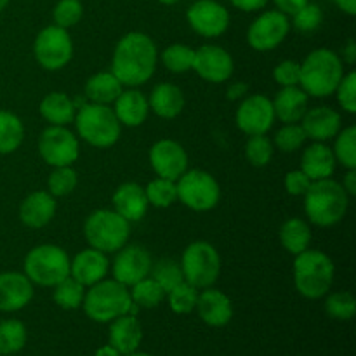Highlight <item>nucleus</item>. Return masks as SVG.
I'll list each match as a JSON object with an SVG mask.
<instances>
[{"label":"nucleus","mask_w":356,"mask_h":356,"mask_svg":"<svg viewBox=\"0 0 356 356\" xmlns=\"http://www.w3.org/2000/svg\"><path fill=\"white\" fill-rule=\"evenodd\" d=\"M159 63V49L143 31H129L115 45L111 73L124 87H139L153 76Z\"/></svg>","instance_id":"nucleus-1"},{"label":"nucleus","mask_w":356,"mask_h":356,"mask_svg":"<svg viewBox=\"0 0 356 356\" xmlns=\"http://www.w3.org/2000/svg\"><path fill=\"white\" fill-rule=\"evenodd\" d=\"M87 318L97 323H110L122 315H138V306L132 302L129 287L117 280H104L86 289L82 302Z\"/></svg>","instance_id":"nucleus-2"},{"label":"nucleus","mask_w":356,"mask_h":356,"mask_svg":"<svg viewBox=\"0 0 356 356\" xmlns=\"http://www.w3.org/2000/svg\"><path fill=\"white\" fill-rule=\"evenodd\" d=\"M344 76V63L332 49L320 47L301 63L299 87L312 97H329Z\"/></svg>","instance_id":"nucleus-3"},{"label":"nucleus","mask_w":356,"mask_h":356,"mask_svg":"<svg viewBox=\"0 0 356 356\" xmlns=\"http://www.w3.org/2000/svg\"><path fill=\"white\" fill-rule=\"evenodd\" d=\"M350 207V195L332 177L313 181L305 193L306 218L318 228H330L341 222Z\"/></svg>","instance_id":"nucleus-4"},{"label":"nucleus","mask_w":356,"mask_h":356,"mask_svg":"<svg viewBox=\"0 0 356 356\" xmlns=\"http://www.w3.org/2000/svg\"><path fill=\"white\" fill-rule=\"evenodd\" d=\"M294 287L302 298L322 299L329 294L336 277L334 261L325 252L308 249L294 256Z\"/></svg>","instance_id":"nucleus-5"},{"label":"nucleus","mask_w":356,"mask_h":356,"mask_svg":"<svg viewBox=\"0 0 356 356\" xmlns=\"http://www.w3.org/2000/svg\"><path fill=\"white\" fill-rule=\"evenodd\" d=\"M73 124L82 141L99 149L115 146L122 136L120 122L115 117L113 108L108 104H96L87 101L76 110Z\"/></svg>","instance_id":"nucleus-6"},{"label":"nucleus","mask_w":356,"mask_h":356,"mask_svg":"<svg viewBox=\"0 0 356 356\" xmlns=\"http://www.w3.org/2000/svg\"><path fill=\"white\" fill-rule=\"evenodd\" d=\"M83 235L89 247L104 254H115L129 242L131 222L113 209H99L86 219Z\"/></svg>","instance_id":"nucleus-7"},{"label":"nucleus","mask_w":356,"mask_h":356,"mask_svg":"<svg viewBox=\"0 0 356 356\" xmlns=\"http://www.w3.org/2000/svg\"><path fill=\"white\" fill-rule=\"evenodd\" d=\"M23 273L38 287H54L70 277V256L63 247L54 243H42L26 254Z\"/></svg>","instance_id":"nucleus-8"},{"label":"nucleus","mask_w":356,"mask_h":356,"mask_svg":"<svg viewBox=\"0 0 356 356\" xmlns=\"http://www.w3.org/2000/svg\"><path fill=\"white\" fill-rule=\"evenodd\" d=\"M184 282L200 289L212 287L221 275V256L212 243L197 240L184 249L181 256Z\"/></svg>","instance_id":"nucleus-9"},{"label":"nucleus","mask_w":356,"mask_h":356,"mask_svg":"<svg viewBox=\"0 0 356 356\" xmlns=\"http://www.w3.org/2000/svg\"><path fill=\"white\" fill-rule=\"evenodd\" d=\"M177 200L190 211L209 212L221 200V186L212 174L200 169H188L176 181Z\"/></svg>","instance_id":"nucleus-10"},{"label":"nucleus","mask_w":356,"mask_h":356,"mask_svg":"<svg viewBox=\"0 0 356 356\" xmlns=\"http://www.w3.org/2000/svg\"><path fill=\"white\" fill-rule=\"evenodd\" d=\"M33 56L47 72L63 70L73 58V40L68 30L49 24L38 31L33 42Z\"/></svg>","instance_id":"nucleus-11"},{"label":"nucleus","mask_w":356,"mask_h":356,"mask_svg":"<svg viewBox=\"0 0 356 356\" xmlns=\"http://www.w3.org/2000/svg\"><path fill=\"white\" fill-rule=\"evenodd\" d=\"M38 153L51 167L73 165L79 160V138L66 125H49L38 138Z\"/></svg>","instance_id":"nucleus-12"},{"label":"nucleus","mask_w":356,"mask_h":356,"mask_svg":"<svg viewBox=\"0 0 356 356\" xmlns=\"http://www.w3.org/2000/svg\"><path fill=\"white\" fill-rule=\"evenodd\" d=\"M291 28L287 14L280 13L278 9L266 10L250 23L247 30V42L257 52L273 51L278 45L284 44Z\"/></svg>","instance_id":"nucleus-13"},{"label":"nucleus","mask_w":356,"mask_h":356,"mask_svg":"<svg viewBox=\"0 0 356 356\" xmlns=\"http://www.w3.org/2000/svg\"><path fill=\"white\" fill-rule=\"evenodd\" d=\"M273 101L264 94H250L240 101L235 113L236 127L247 136H263L273 129Z\"/></svg>","instance_id":"nucleus-14"},{"label":"nucleus","mask_w":356,"mask_h":356,"mask_svg":"<svg viewBox=\"0 0 356 356\" xmlns=\"http://www.w3.org/2000/svg\"><path fill=\"white\" fill-rule=\"evenodd\" d=\"M188 24L197 35L216 38L226 33L229 26V10L216 0H197L186 13Z\"/></svg>","instance_id":"nucleus-15"},{"label":"nucleus","mask_w":356,"mask_h":356,"mask_svg":"<svg viewBox=\"0 0 356 356\" xmlns=\"http://www.w3.org/2000/svg\"><path fill=\"white\" fill-rule=\"evenodd\" d=\"M113 264H111V273H113V280L120 282L125 287H132L138 284L143 278L149 277L152 271L153 261L152 254L141 245H134V243H125L120 250H117Z\"/></svg>","instance_id":"nucleus-16"},{"label":"nucleus","mask_w":356,"mask_h":356,"mask_svg":"<svg viewBox=\"0 0 356 356\" xmlns=\"http://www.w3.org/2000/svg\"><path fill=\"white\" fill-rule=\"evenodd\" d=\"M193 70L202 80L209 83H225L235 72L232 54L221 45L207 44L195 51Z\"/></svg>","instance_id":"nucleus-17"},{"label":"nucleus","mask_w":356,"mask_h":356,"mask_svg":"<svg viewBox=\"0 0 356 356\" xmlns=\"http://www.w3.org/2000/svg\"><path fill=\"white\" fill-rule=\"evenodd\" d=\"M149 163L152 169L155 170L156 177L163 179L177 181L188 170V159L186 149L183 145L174 139H160L149 148Z\"/></svg>","instance_id":"nucleus-18"},{"label":"nucleus","mask_w":356,"mask_h":356,"mask_svg":"<svg viewBox=\"0 0 356 356\" xmlns=\"http://www.w3.org/2000/svg\"><path fill=\"white\" fill-rule=\"evenodd\" d=\"M33 284L19 271L0 273V312L14 313L26 308L33 299Z\"/></svg>","instance_id":"nucleus-19"},{"label":"nucleus","mask_w":356,"mask_h":356,"mask_svg":"<svg viewBox=\"0 0 356 356\" xmlns=\"http://www.w3.org/2000/svg\"><path fill=\"white\" fill-rule=\"evenodd\" d=\"M195 309L205 325L216 327V329L228 325L233 318L232 299L219 289H202V292H198Z\"/></svg>","instance_id":"nucleus-20"},{"label":"nucleus","mask_w":356,"mask_h":356,"mask_svg":"<svg viewBox=\"0 0 356 356\" xmlns=\"http://www.w3.org/2000/svg\"><path fill=\"white\" fill-rule=\"evenodd\" d=\"M108 270H110V261L106 254L92 247L80 250L73 259H70V277L75 278L86 289L104 280Z\"/></svg>","instance_id":"nucleus-21"},{"label":"nucleus","mask_w":356,"mask_h":356,"mask_svg":"<svg viewBox=\"0 0 356 356\" xmlns=\"http://www.w3.org/2000/svg\"><path fill=\"white\" fill-rule=\"evenodd\" d=\"M306 132V138L313 139L315 143H327L336 138L343 129L341 115L330 106H316L305 113L302 120L299 122Z\"/></svg>","instance_id":"nucleus-22"},{"label":"nucleus","mask_w":356,"mask_h":356,"mask_svg":"<svg viewBox=\"0 0 356 356\" xmlns=\"http://www.w3.org/2000/svg\"><path fill=\"white\" fill-rule=\"evenodd\" d=\"M113 113L118 118L122 127H139L148 120L149 104L148 97L138 89L129 87L120 92V96L113 101Z\"/></svg>","instance_id":"nucleus-23"},{"label":"nucleus","mask_w":356,"mask_h":356,"mask_svg":"<svg viewBox=\"0 0 356 356\" xmlns=\"http://www.w3.org/2000/svg\"><path fill=\"white\" fill-rule=\"evenodd\" d=\"M56 198L49 191H33L19 204V221L26 228L40 229L54 219Z\"/></svg>","instance_id":"nucleus-24"},{"label":"nucleus","mask_w":356,"mask_h":356,"mask_svg":"<svg viewBox=\"0 0 356 356\" xmlns=\"http://www.w3.org/2000/svg\"><path fill=\"white\" fill-rule=\"evenodd\" d=\"M111 204H113V211L129 222L141 221L149 207L145 188L138 183L120 184L111 197Z\"/></svg>","instance_id":"nucleus-25"},{"label":"nucleus","mask_w":356,"mask_h":356,"mask_svg":"<svg viewBox=\"0 0 356 356\" xmlns=\"http://www.w3.org/2000/svg\"><path fill=\"white\" fill-rule=\"evenodd\" d=\"M148 104L149 111H153L156 117L170 120V118L179 117L181 111L184 110L186 99L181 87H177L176 83L160 82L149 92Z\"/></svg>","instance_id":"nucleus-26"},{"label":"nucleus","mask_w":356,"mask_h":356,"mask_svg":"<svg viewBox=\"0 0 356 356\" xmlns=\"http://www.w3.org/2000/svg\"><path fill=\"white\" fill-rule=\"evenodd\" d=\"M110 343L120 355H129L138 351L143 341V327L136 315H122L110 322Z\"/></svg>","instance_id":"nucleus-27"},{"label":"nucleus","mask_w":356,"mask_h":356,"mask_svg":"<svg viewBox=\"0 0 356 356\" xmlns=\"http://www.w3.org/2000/svg\"><path fill=\"white\" fill-rule=\"evenodd\" d=\"M273 101L275 117L284 124H299L308 111L309 96L299 86L282 87Z\"/></svg>","instance_id":"nucleus-28"},{"label":"nucleus","mask_w":356,"mask_h":356,"mask_svg":"<svg viewBox=\"0 0 356 356\" xmlns=\"http://www.w3.org/2000/svg\"><path fill=\"white\" fill-rule=\"evenodd\" d=\"M337 160L334 152L325 143H315L309 145L301 155V170L312 181L327 179L336 172Z\"/></svg>","instance_id":"nucleus-29"},{"label":"nucleus","mask_w":356,"mask_h":356,"mask_svg":"<svg viewBox=\"0 0 356 356\" xmlns=\"http://www.w3.org/2000/svg\"><path fill=\"white\" fill-rule=\"evenodd\" d=\"M122 90H124V86L111 72L94 73L92 76L87 79L86 87H83V94L89 103L108 104V106L113 104Z\"/></svg>","instance_id":"nucleus-30"},{"label":"nucleus","mask_w":356,"mask_h":356,"mask_svg":"<svg viewBox=\"0 0 356 356\" xmlns=\"http://www.w3.org/2000/svg\"><path fill=\"white\" fill-rule=\"evenodd\" d=\"M38 111L49 125H68L75 120L76 106L68 94L51 92L40 101Z\"/></svg>","instance_id":"nucleus-31"},{"label":"nucleus","mask_w":356,"mask_h":356,"mask_svg":"<svg viewBox=\"0 0 356 356\" xmlns=\"http://www.w3.org/2000/svg\"><path fill=\"white\" fill-rule=\"evenodd\" d=\"M280 243L289 254L298 256V254L305 252L312 245V228L308 222L301 218H291L282 225L280 233Z\"/></svg>","instance_id":"nucleus-32"},{"label":"nucleus","mask_w":356,"mask_h":356,"mask_svg":"<svg viewBox=\"0 0 356 356\" xmlns=\"http://www.w3.org/2000/svg\"><path fill=\"white\" fill-rule=\"evenodd\" d=\"M24 141V125L16 113L0 110V155H10Z\"/></svg>","instance_id":"nucleus-33"},{"label":"nucleus","mask_w":356,"mask_h":356,"mask_svg":"<svg viewBox=\"0 0 356 356\" xmlns=\"http://www.w3.org/2000/svg\"><path fill=\"white\" fill-rule=\"evenodd\" d=\"M28 339L26 327L16 318H7L0 322V355L9 356L24 348Z\"/></svg>","instance_id":"nucleus-34"},{"label":"nucleus","mask_w":356,"mask_h":356,"mask_svg":"<svg viewBox=\"0 0 356 356\" xmlns=\"http://www.w3.org/2000/svg\"><path fill=\"white\" fill-rule=\"evenodd\" d=\"M129 292H131L132 302H134L139 309H153L165 299L163 289L160 287L152 277H146L143 278V280H139L138 284L129 287Z\"/></svg>","instance_id":"nucleus-35"},{"label":"nucleus","mask_w":356,"mask_h":356,"mask_svg":"<svg viewBox=\"0 0 356 356\" xmlns=\"http://www.w3.org/2000/svg\"><path fill=\"white\" fill-rule=\"evenodd\" d=\"M54 292H52V299L56 305L61 309H79L83 302V296H86V287L72 277H66L59 284H56Z\"/></svg>","instance_id":"nucleus-36"},{"label":"nucleus","mask_w":356,"mask_h":356,"mask_svg":"<svg viewBox=\"0 0 356 356\" xmlns=\"http://www.w3.org/2000/svg\"><path fill=\"white\" fill-rule=\"evenodd\" d=\"M76 184H79V174L73 165L52 167V172L47 177V191L54 198L72 195Z\"/></svg>","instance_id":"nucleus-37"},{"label":"nucleus","mask_w":356,"mask_h":356,"mask_svg":"<svg viewBox=\"0 0 356 356\" xmlns=\"http://www.w3.org/2000/svg\"><path fill=\"white\" fill-rule=\"evenodd\" d=\"M162 65L170 73H186L193 68L195 49L184 44H172L162 51Z\"/></svg>","instance_id":"nucleus-38"},{"label":"nucleus","mask_w":356,"mask_h":356,"mask_svg":"<svg viewBox=\"0 0 356 356\" xmlns=\"http://www.w3.org/2000/svg\"><path fill=\"white\" fill-rule=\"evenodd\" d=\"M334 143V156L344 169H356V127L350 125L346 129H341L336 136Z\"/></svg>","instance_id":"nucleus-39"},{"label":"nucleus","mask_w":356,"mask_h":356,"mask_svg":"<svg viewBox=\"0 0 356 356\" xmlns=\"http://www.w3.org/2000/svg\"><path fill=\"white\" fill-rule=\"evenodd\" d=\"M145 193L149 205L156 209H167L177 200L176 181L156 177V179L149 181L148 186L145 188Z\"/></svg>","instance_id":"nucleus-40"},{"label":"nucleus","mask_w":356,"mask_h":356,"mask_svg":"<svg viewBox=\"0 0 356 356\" xmlns=\"http://www.w3.org/2000/svg\"><path fill=\"white\" fill-rule=\"evenodd\" d=\"M169 308L172 309L176 315H188V313L195 312L198 299V289L190 285L188 282H181L179 285L169 291L165 294Z\"/></svg>","instance_id":"nucleus-41"},{"label":"nucleus","mask_w":356,"mask_h":356,"mask_svg":"<svg viewBox=\"0 0 356 356\" xmlns=\"http://www.w3.org/2000/svg\"><path fill=\"white\" fill-rule=\"evenodd\" d=\"M325 313L334 320L348 322L356 313V299L351 292L339 291L325 296Z\"/></svg>","instance_id":"nucleus-42"},{"label":"nucleus","mask_w":356,"mask_h":356,"mask_svg":"<svg viewBox=\"0 0 356 356\" xmlns=\"http://www.w3.org/2000/svg\"><path fill=\"white\" fill-rule=\"evenodd\" d=\"M149 277L163 289V292L172 291L176 285H179L181 282H184L183 270H181V264L176 263L172 259H163L159 261L155 266H152V271H149Z\"/></svg>","instance_id":"nucleus-43"},{"label":"nucleus","mask_w":356,"mask_h":356,"mask_svg":"<svg viewBox=\"0 0 356 356\" xmlns=\"http://www.w3.org/2000/svg\"><path fill=\"white\" fill-rule=\"evenodd\" d=\"M273 141L266 134L249 136L245 143V156L250 165L266 167L271 162V159H273Z\"/></svg>","instance_id":"nucleus-44"},{"label":"nucleus","mask_w":356,"mask_h":356,"mask_svg":"<svg viewBox=\"0 0 356 356\" xmlns=\"http://www.w3.org/2000/svg\"><path fill=\"white\" fill-rule=\"evenodd\" d=\"M306 132L301 124H284L275 134L273 146L284 153H294L306 143Z\"/></svg>","instance_id":"nucleus-45"},{"label":"nucleus","mask_w":356,"mask_h":356,"mask_svg":"<svg viewBox=\"0 0 356 356\" xmlns=\"http://www.w3.org/2000/svg\"><path fill=\"white\" fill-rule=\"evenodd\" d=\"M83 16V6L80 0H59L52 10V19L56 26L70 30L72 26L79 24Z\"/></svg>","instance_id":"nucleus-46"},{"label":"nucleus","mask_w":356,"mask_h":356,"mask_svg":"<svg viewBox=\"0 0 356 356\" xmlns=\"http://www.w3.org/2000/svg\"><path fill=\"white\" fill-rule=\"evenodd\" d=\"M322 21L323 13L322 9H320V6L308 2L306 6H302L298 13L292 14L291 26H294L298 31H302V33H312V31L318 30Z\"/></svg>","instance_id":"nucleus-47"},{"label":"nucleus","mask_w":356,"mask_h":356,"mask_svg":"<svg viewBox=\"0 0 356 356\" xmlns=\"http://www.w3.org/2000/svg\"><path fill=\"white\" fill-rule=\"evenodd\" d=\"M334 94H336L339 106L343 108L346 113H356V73L353 70L344 73V76L341 79L339 86H337L336 92Z\"/></svg>","instance_id":"nucleus-48"},{"label":"nucleus","mask_w":356,"mask_h":356,"mask_svg":"<svg viewBox=\"0 0 356 356\" xmlns=\"http://www.w3.org/2000/svg\"><path fill=\"white\" fill-rule=\"evenodd\" d=\"M299 75H301V63L294 59H284L273 70L275 82L280 87L299 86Z\"/></svg>","instance_id":"nucleus-49"},{"label":"nucleus","mask_w":356,"mask_h":356,"mask_svg":"<svg viewBox=\"0 0 356 356\" xmlns=\"http://www.w3.org/2000/svg\"><path fill=\"white\" fill-rule=\"evenodd\" d=\"M312 183L313 181L301 169L291 170V172L285 174L284 179L285 191L289 195H292V197H305V193L309 190Z\"/></svg>","instance_id":"nucleus-50"},{"label":"nucleus","mask_w":356,"mask_h":356,"mask_svg":"<svg viewBox=\"0 0 356 356\" xmlns=\"http://www.w3.org/2000/svg\"><path fill=\"white\" fill-rule=\"evenodd\" d=\"M233 7L243 13H256V10L264 9L270 0H229Z\"/></svg>","instance_id":"nucleus-51"},{"label":"nucleus","mask_w":356,"mask_h":356,"mask_svg":"<svg viewBox=\"0 0 356 356\" xmlns=\"http://www.w3.org/2000/svg\"><path fill=\"white\" fill-rule=\"evenodd\" d=\"M273 2L280 13L287 14V16H292V14L298 13L302 6H306L309 0H273Z\"/></svg>","instance_id":"nucleus-52"},{"label":"nucleus","mask_w":356,"mask_h":356,"mask_svg":"<svg viewBox=\"0 0 356 356\" xmlns=\"http://www.w3.org/2000/svg\"><path fill=\"white\" fill-rule=\"evenodd\" d=\"M247 90H249V86H247V83L233 82L232 86L228 87V90H226V97H228L229 101H242L243 97L247 96Z\"/></svg>","instance_id":"nucleus-53"},{"label":"nucleus","mask_w":356,"mask_h":356,"mask_svg":"<svg viewBox=\"0 0 356 356\" xmlns=\"http://www.w3.org/2000/svg\"><path fill=\"white\" fill-rule=\"evenodd\" d=\"M341 59H343L344 65H348V66H353L356 63V44H355L353 38H348V42L344 44Z\"/></svg>","instance_id":"nucleus-54"},{"label":"nucleus","mask_w":356,"mask_h":356,"mask_svg":"<svg viewBox=\"0 0 356 356\" xmlns=\"http://www.w3.org/2000/svg\"><path fill=\"white\" fill-rule=\"evenodd\" d=\"M341 186L344 188V191H346L350 197H355L356 195V169H348V172L344 174Z\"/></svg>","instance_id":"nucleus-55"},{"label":"nucleus","mask_w":356,"mask_h":356,"mask_svg":"<svg viewBox=\"0 0 356 356\" xmlns=\"http://www.w3.org/2000/svg\"><path fill=\"white\" fill-rule=\"evenodd\" d=\"M334 3H336L343 13H346L348 16H355L356 14V0H334Z\"/></svg>","instance_id":"nucleus-56"},{"label":"nucleus","mask_w":356,"mask_h":356,"mask_svg":"<svg viewBox=\"0 0 356 356\" xmlns=\"http://www.w3.org/2000/svg\"><path fill=\"white\" fill-rule=\"evenodd\" d=\"M94 356H124V355L118 353V351L115 350V348L111 346V344H104V346L97 348L96 355H94Z\"/></svg>","instance_id":"nucleus-57"},{"label":"nucleus","mask_w":356,"mask_h":356,"mask_svg":"<svg viewBox=\"0 0 356 356\" xmlns=\"http://www.w3.org/2000/svg\"><path fill=\"white\" fill-rule=\"evenodd\" d=\"M160 3H163V6H174V3H177L179 0H159Z\"/></svg>","instance_id":"nucleus-58"},{"label":"nucleus","mask_w":356,"mask_h":356,"mask_svg":"<svg viewBox=\"0 0 356 356\" xmlns=\"http://www.w3.org/2000/svg\"><path fill=\"white\" fill-rule=\"evenodd\" d=\"M124 356H153V355L143 353V351H134V353H129V355H124Z\"/></svg>","instance_id":"nucleus-59"},{"label":"nucleus","mask_w":356,"mask_h":356,"mask_svg":"<svg viewBox=\"0 0 356 356\" xmlns=\"http://www.w3.org/2000/svg\"><path fill=\"white\" fill-rule=\"evenodd\" d=\"M9 2H10V0H0V13H2V10L6 9L7 6H9Z\"/></svg>","instance_id":"nucleus-60"},{"label":"nucleus","mask_w":356,"mask_h":356,"mask_svg":"<svg viewBox=\"0 0 356 356\" xmlns=\"http://www.w3.org/2000/svg\"><path fill=\"white\" fill-rule=\"evenodd\" d=\"M0 356H2V355H0Z\"/></svg>","instance_id":"nucleus-61"}]
</instances>
